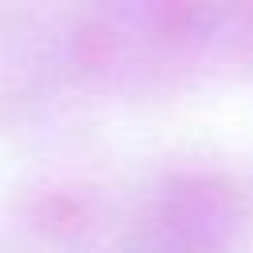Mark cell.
Here are the masks:
<instances>
[{"label": "cell", "instance_id": "cell-1", "mask_svg": "<svg viewBox=\"0 0 253 253\" xmlns=\"http://www.w3.org/2000/svg\"><path fill=\"white\" fill-rule=\"evenodd\" d=\"M237 229V198L210 178L162 186L142 213L146 253H217Z\"/></svg>", "mask_w": 253, "mask_h": 253}, {"label": "cell", "instance_id": "cell-2", "mask_svg": "<svg viewBox=\"0 0 253 253\" xmlns=\"http://www.w3.org/2000/svg\"><path fill=\"white\" fill-rule=\"evenodd\" d=\"M75 67V28H40L32 12L0 8V119L36 103L47 83Z\"/></svg>", "mask_w": 253, "mask_h": 253}]
</instances>
